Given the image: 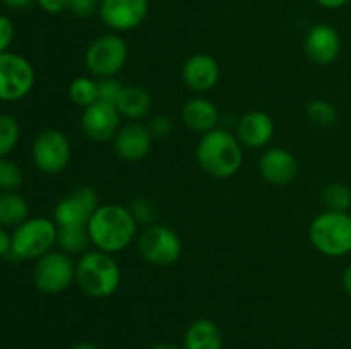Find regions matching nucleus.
I'll return each instance as SVG.
<instances>
[{
  "label": "nucleus",
  "mask_w": 351,
  "mask_h": 349,
  "mask_svg": "<svg viewBox=\"0 0 351 349\" xmlns=\"http://www.w3.org/2000/svg\"><path fill=\"white\" fill-rule=\"evenodd\" d=\"M98 207V194L82 185L55 205L53 221L57 228H88L89 219Z\"/></svg>",
  "instance_id": "11"
},
{
  "label": "nucleus",
  "mask_w": 351,
  "mask_h": 349,
  "mask_svg": "<svg viewBox=\"0 0 351 349\" xmlns=\"http://www.w3.org/2000/svg\"><path fill=\"white\" fill-rule=\"evenodd\" d=\"M274 120L264 112H247L237 123V139L243 147L259 149L266 147L274 137Z\"/></svg>",
  "instance_id": "17"
},
{
  "label": "nucleus",
  "mask_w": 351,
  "mask_h": 349,
  "mask_svg": "<svg viewBox=\"0 0 351 349\" xmlns=\"http://www.w3.org/2000/svg\"><path fill=\"white\" fill-rule=\"evenodd\" d=\"M71 140L62 130L47 129L36 135L31 149L34 166L47 174H57L71 163Z\"/></svg>",
  "instance_id": "9"
},
{
  "label": "nucleus",
  "mask_w": 351,
  "mask_h": 349,
  "mask_svg": "<svg viewBox=\"0 0 351 349\" xmlns=\"http://www.w3.org/2000/svg\"><path fill=\"white\" fill-rule=\"evenodd\" d=\"M10 250H12V235H9L3 226H0V259L9 257Z\"/></svg>",
  "instance_id": "35"
},
{
  "label": "nucleus",
  "mask_w": 351,
  "mask_h": 349,
  "mask_svg": "<svg viewBox=\"0 0 351 349\" xmlns=\"http://www.w3.org/2000/svg\"><path fill=\"white\" fill-rule=\"evenodd\" d=\"M322 202L326 205V211L348 212L351 209V190L346 183L341 181H332L322 188Z\"/></svg>",
  "instance_id": "24"
},
{
  "label": "nucleus",
  "mask_w": 351,
  "mask_h": 349,
  "mask_svg": "<svg viewBox=\"0 0 351 349\" xmlns=\"http://www.w3.org/2000/svg\"><path fill=\"white\" fill-rule=\"evenodd\" d=\"M147 129H149L151 135L154 139H167L171 133V130H173V122H171V118L168 115H156L151 118Z\"/></svg>",
  "instance_id": "31"
},
{
  "label": "nucleus",
  "mask_w": 351,
  "mask_h": 349,
  "mask_svg": "<svg viewBox=\"0 0 351 349\" xmlns=\"http://www.w3.org/2000/svg\"><path fill=\"white\" fill-rule=\"evenodd\" d=\"M341 283H343V287H345L346 293H348L351 296V266L346 267L345 272H343Z\"/></svg>",
  "instance_id": "38"
},
{
  "label": "nucleus",
  "mask_w": 351,
  "mask_h": 349,
  "mask_svg": "<svg viewBox=\"0 0 351 349\" xmlns=\"http://www.w3.org/2000/svg\"><path fill=\"white\" fill-rule=\"evenodd\" d=\"M24 173L21 166L14 161L2 157L0 159V190L16 192L23 185Z\"/></svg>",
  "instance_id": "28"
},
{
  "label": "nucleus",
  "mask_w": 351,
  "mask_h": 349,
  "mask_svg": "<svg viewBox=\"0 0 351 349\" xmlns=\"http://www.w3.org/2000/svg\"><path fill=\"white\" fill-rule=\"evenodd\" d=\"M137 246L143 259L153 266H171L182 253L180 236L163 224L146 226L139 235Z\"/></svg>",
  "instance_id": "10"
},
{
  "label": "nucleus",
  "mask_w": 351,
  "mask_h": 349,
  "mask_svg": "<svg viewBox=\"0 0 351 349\" xmlns=\"http://www.w3.org/2000/svg\"><path fill=\"white\" fill-rule=\"evenodd\" d=\"M14 40V24L7 16L0 14V53L9 51Z\"/></svg>",
  "instance_id": "33"
},
{
  "label": "nucleus",
  "mask_w": 351,
  "mask_h": 349,
  "mask_svg": "<svg viewBox=\"0 0 351 349\" xmlns=\"http://www.w3.org/2000/svg\"><path fill=\"white\" fill-rule=\"evenodd\" d=\"M69 98L82 109L98 101V81L93 77H75L69 86Z\"/></svg>",
  "instance_id": "23"
},
{
  "label": "nucleus",
  "mask_w": 351,
  "mask_h": 349,
  "mask_svg": "<svg viewBox=\"0 0 351 349\" xmlns=\"http://www.w3.org/2000/svg\"><path fill=\"white\" fill-rule=\"evenodd\" d=\"M0 2H2L5 7H9V9L21 10V9H26V7H29L34 0H0Z\"/></svg>",
  "instance_id": "36"
},
{
  "label": "nucleus",
  "mask_w": 351,
  "mask_h": 349,
  "mask_svg": "<svg viewBox=\"0 0 351 349\" xmlns=\"http://www.w3.org/2000/svg\"><path fill=\"white\" fill-rule=\"evenodd\" d=\"M305 53L315 65H331L341 53V36L331 24L319 23L305 36Z\"/></svg>",
  "instance_id": "14"
},
{
  "label": "nucleus",
  "mask_w": 351,
  "mask_h": 349,
  "mask_svg": "<svg viewBox=\"0 0 351 349\" xmlns=\"http://www.w3.org/2000/svg\"><path fill=\"white\" fill-rule=\"evenodd\" d=\"M259 173L267 183L283 187L297 178L298 161L283 147H269L259 159Z\"/></svg>",
  "instance_id": "16"
},
{
  "label": "nucleus",
  "mask_w": 351,
  "mask_h": 349,
  "mask_svg": "<svg viewBox=\"0 0 351 349\" xmlns=\"http://www.w3.org/2000/svg\"><path fill=\"white\" fill-rule=\"evenodd\" d=\"M315 2H317L321 7H324V9L335 10V9H341V7H345L350 0H315Z\"/></svg>",
  "instance_id": "37"
},
{
  "label": "nucleus",
  "mask_w": 351,
  "mask_h": 349,
  "mask_svg": "<svg viewBox=\"0 0 351 349\" xmlns=\"http://www.w3.org/2000/svg\"><path fill=\"white\" fill-rule=\"evenodd\" d=\"M67 10L77 17H91L99 10V0H69Z\"/></svg>",
  "instance_id": "32"
},
{
  "label": "nucleus",
  "mask_w": 351,
  "mask_h": 349,
  "mask_svg": "<svg viewBox=\"0 0 351 349\" xmlns=\"http://www.w3.org/2000/svg\"><path fill=\"white\" fill-rule=\"evenodd\" d=\"M34 86V68L23 55L0 53V101L12 103L26 98Z\"/></svg>",
  "instance_id": "8"
},
{
  "label": "nucleus",
  "mask_w": 351,
  "mask_h": 349,
  "mask_svg": "<svg viewBox=\"0 0 351 349\" xmlns=\"http://www.w3.org/2000/svg\"><path fill=\"white\" fill-rule=\"evenodd\" d=\"M195 157L206 173L218 180H226L242 168L243 146L237 135L218 127L199 139Z\"/></svg>",
  "instance_id": "2"
},
{
  "label": "nucleus",
  "mask_w": 351,
  "mask_h": 349,
  "mask_svg": "<svg viewBox=\"0 0 351 349\" xmlns=\"http://www.w3.org/2000/svg\"><path fill=\"white\" fill-rule=\"evenodd\" d=\"M307 116L319 127H331L338 120V109L326 99H314L307 105Z\"/></svg>",
  "instance_id": "27"
},
{
  "label": "nucleus",
  "mask_w": 351,
  "mask_h": 349,
  "mask_svg": "<svg viewBox=\"0 0 351 349\" xmlns=\"http://www.w3.org/2000/svg\"><path fill=\"white\" fill-rule=\"evenodd\" d=\"M129 209L130 212H132L134 219L137 221V224H146V226L154 224V219H156L158 216V207L149 197L134 198Z\"/></svg>",
  "instance_id": "29"
},
{
  "label": "nucleus",
  "mask_w": 351,
  "mask_h": 349,
  "mask_svg": "<svg viewBox=\"0 0 351 349\" xmlns=\"http://www.w3.org/2000/svg\"><path fill=\"white\" fill-rule=\"evenodd\" d=\"M27 218H29V205L23 195L17 192L0 194V226L17 228Z\"/></svg>",
  "instance_id": "22"
},
{
  "label": "nucleus",
  "mask_w": 351,
  "mask_h": 349,
  "mask_svg": "<svg viewBox=\"0 0 351 349\" xmlns=\"http://www.w3.org/2000/svg\"><path fill=\"white\" fill-rule=\"evenodd\" d=\"M308 238L314 248L326 257H343L351 252L350 212L324 211L312 221Z\"/></svg>",
  "instance_id": "4"
},
{
  "label": "nucleus",
  "mask_w": 351,
  "mask_h": 349,
  "mask_svg": "<svg viewBox=\"0 0 351 349\" xmlns=\"http://www.w3.org/2000/svg\"><path fill=\"white\" fill-rule=\"evenodd\" d=\"M182 79L195 92L211 91L219 81V65L211 55L195 53L184 64Z\"/></svg>",
  "instance_id": "18"
},
{
  "label": "nucleus",
  "mask_w": 351,
  "mask_h": 349,
  "mask_svg": "<svg viewBox=\"0 0 351 349\" xmlns=\"http://www.w3.org/2000/svg\"><path fill=\"white\" fill-rule=\"evenodd\" d=\"M129 48L117 33H106L91 41L84 55L86 67L96 79L115 77L127 64Z\"/></svg>",
  "instance_id": "6"
},
{
  "label": "nucleus",
  "mask_w": 351,
  "mask_h": 349,
  "mask_svg": "<svg viewBox=\"0 0 351 349\" xmlns=\"http://www.w3.org/2000/svg\"><path fill=\"white\" fill-rule=\"evenodd\" d=\"M184 349H221L223 334L218 324L209 318H199L189 325L184 335Z\"/></svg>",
  "instance_id": "20"
},
{
  "label": "nucleus",
  "mask_w": 351,
  "mask_h": 349,
  "mask_svg": "<svg viewBox=\"0 0 351 349\" xmlns=\"http://www.w3.org/2000/svg\"><path fill=\"white\" fill-rule=\"evenodd\" d=\"M182 122L185 123L187 129L204 135V133L218 129V106L211 99L204 98V96L189 99L184 105V108H182Z\"/></svg>",
  "instance_id": "19"
},
{
  "label": "nucleus",
  "mask_w": 351,
  "mask_h": 349,
  "mask_svg": "<svg viewBox=\"0 0 351 349\" xmlns=\"http://www.w3.org/2000/svg\"><path fill=\"white\" fill-rule=\"evenodd\" d=\"M21 137L19 123L14 116L0 113V159L12 153Z\"/></svg>",
  "instance_id": "26"
},
{
  "label": "nucleus",
  "mask_w": 351,
  "mask_h": 349,
  "mask_svg": "<svg viewBox=\"0 0 351 349\" xmlns=\"http://www.w3.org/2000/svg\"><path fill=\"white\" fill-rule=\"evenodd\" d=\"M57 233L58 228L53 219L27 218L14 229L9 257L16 260H38L53 250Z\"/></svg>",
  "instance_id": "5"
},
{
  "label": "nucleus",
  "mask_w": 351,
  "mask_h": 349,
  "mask_svg": "<svg viewBox=\"0 0 351 349\" xmlns=\"http://www.w3.org/2000/svg\"><path fill=\"white\" fill-rule=\"evenodd\" d=\"M75 281V263L65 252L45 253L36 260L33 270V283L41 293L58 294L71 287Z\"/></svg>",
  "instance_id": "7"
},
{
  "label": "nucleus",
  "mask_w": 351,
  "mask_h": 349,
  "mask_svg": "<svg viewBox=\"0 0 351 349\" xmlns=\"http://www.w3.org/2000/svg\"><path fill=\"white\" fill-rule=\"evenodd\" d=\"M45 12L48 14H60L67 10L69 0H34Z\"/></svg>",
  "instance_id": "34"
},
{
  "label": "nucleus",
  "mask_w": 351,
  "mask_h": 349,
  "mask_svg": "<svg viewBox=\"0 0 351 349\" xmlns=\"http://www.w3.org/2000/svg\"><path fill=\"white\" fill-rule=\"evenodd\" d=\"M71 349H98V346L91 344V342H77Z\"/></svg>",
  "instance_id": "40"
},
{
  "label": "nucleus",
  "mask_w": 351,
  "mask_h": 349,
  "mask_svg": "<svg viewBox=\"0 0 351 349\" xmlns=\"http://www.w3.org/2000/svg\"><path fill=\"white\" fill-rule=\"evenodd\" d=\"M149 12V0H99V19L115 33L139 27Z\"/></svg>",
  "instance_id": "12"
},
{
  "label": "nucleus",
  "mask_w": 351,
  "mask_h": 349,
  "mask_svg": "<svg viewBox=\"0 0 351 349\" xmlns=\"http://www.w3.org/2000/svg\"><path fill=\"white\" fill-rule=\"evenodd\" d=\"M153 139L149 129L139 122H130L120 127L119 133L113 139V149L122 161L137 163L149 154Z\"/></svg>",
  "instance_id": "15"
},
{
  "label": "nucleus",
  "mask_w": 351,
  "mask_h": 349,
  "mask_svg": "<svg viewBox=\"0 0 351 349\" xmlns=\"http://www.w3.org/2000/svg\"><path fill=\"white\" fill-rule=\"evenodd\" d=\"M151 349H184V348H180V346L170 344V342H158V344H154Z\"/></svg>",
  "instance_id": "39"
},
{
  "label": "nucleus",
  "mask_w": 351,
  "mask_h": 349,
  "mask_svg": "<svg viewBox=\"0 0 351 349\" xmlns=\"http://www.w3.org/2000/svg\"><path fill=\"white\" fill-rule=\"evenodd\" d=\"M57 245L69 255L84 253L88 245H91L88 228H58Z\"/></svg>",
  "instance_id": "25"
},
{
  "label": "nucleus",
  "mask_w": 351,
  "mask_h": 349,
  "mask_svg": "<svg viewBox=\"0 0 351 349\" xmlns=\"http://www.w3.org/2000/svg\"><path fill=\"white\" fill-rule=\"evenodd\" d=\"M122 89L123 86L120 84L119 79L115 77L98 79V101L115 105V103L119 101Z\"/></svg>",
  "instance_id": "30"
},
{
  "label": "nucleus",
  "mask_w": 351,
  "mask_h": 349,
  "mask_svg": "<svg viewBox=\"0 0 351 349\" xmlns=\"http://www.w3.org/2000/svg\"><path fill=\"white\" fill-rule=\"evenodd\" d=\"M88 235L96 250L113 255L132 245L137 235V221L129 207L119 204L99 205L88 222Z\"/></svg>",
  "instance_id": "1"
},
{
  "label": "nucleus",
  "mask_w": 351,
  "mask_h": 349,
  "mask_svg": "<svg viewBox=\"0 0 351 349\" xmlns=\"http://www.w3.org/2000/svg\"><path fill=\"white\" fill-rule=\"evenodd\" d=\"M120 120L122 115L119 113L115 105L110 103L96 101L95 105L82 109L81 130L93 142H108L115 139L120 130Z\"/></svg>",
  "instance_id": "13"
},
{
  "label": "nucleus",
  "mask_w": 351,
  "mask_h": 349,
  "mask_svg": "<svg viewBox=\"0 0 351 349\" xmlns=\"http://www.w3.org/2000/svg\"><path fill=\"white\" fill-rule=\"evenodd\" d=\"M151 105H153V99L149 92L139 86H123L119 101L115 103L122 118H129L132 122L143 120L144 116L149 115Z\"/></svg>",
  "instance_id": "21"
},
{
  "label": "nucleus",
  "mask_w": 351,
  "mask_h": 349,
  "mask_svg": "<svg viewBox=\"0 0 351 349\" xmlns=\"http://www.w3.org/2000/svg\"><path fill=\"white\" fill-rule=\"evenodd\" d=\"M75 283L91 298H108L122 283V270L112 253L101 250L84 252L75 263Z\"/></svg>",
  "instance_id": "3"
},
{
  "label": "nucleus",
  "mask_w": 351,
  "mask_h": 349,
  "mask_svg": "<svg viewBox=\"0 0 351 349\" xmlns=\"http://www.w3.org/2000/svg\"><path fill=\"white\" fill-rule=\"evenodd\" d=\"M350 216H351V209H350Z\"/></svg>",
  "instance_id": "41"
}]
</instances>
